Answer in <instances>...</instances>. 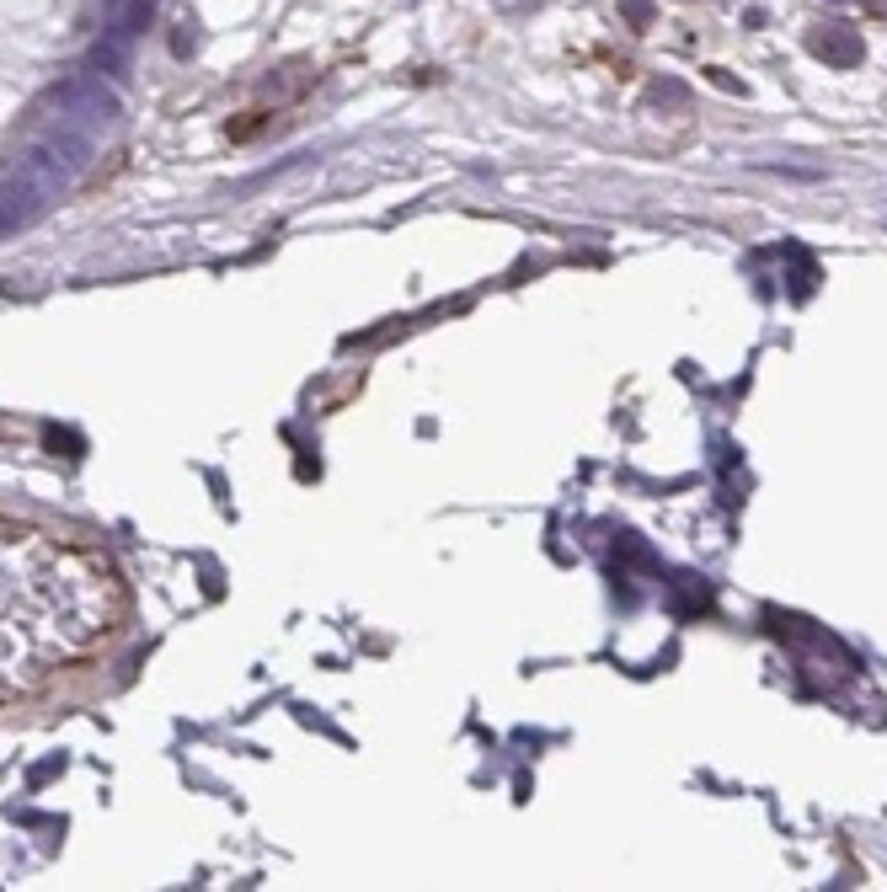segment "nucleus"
I'll use <instances>...</instances> for the list:
<instances>
[{
	"instance_id": "1",
	"label": "nucleus",
	"mask_w": 887,
	"mask_h": 892,
	"mask_svg": "<svg viewBox=\"0 0 887 892\" xmlns=\"http://www.w3.org/2000/svg\"><path fill=\"white\" fill-rule=\"evenodd\" d=\"M123 593L97 551L0 513V700L33 695L113 636Z\"/></svg>"
},
{
	"instance_id": "2",
	"label": "nucleus",
	"mask_w": 887,
	"mask_h": 892,
	"mask_svg": "<svg viewBox=\"0 0 887 892\" xmlns=\"http://www.w3.org/2000/svg\"><path fill=\"white\" fill-rule=\"evenodd\" d=\"M813 49L829 54V59H839V65H855V59H861V43H855L850 33H818Z\"/></svg>"
}]
</instances>
